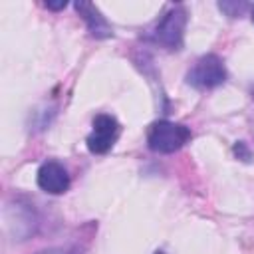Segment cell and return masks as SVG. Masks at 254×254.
Listing matches in <instances>:
<instances>
[{"mask_svg":"<svg viewBox=\"0 0 254 254\" xmlns=\"http://www.w3.org/2000/svg\"><path fill=\"white\" fill-rule=\"evenodd\" d=\"M190 139H192L190 127L169 119H159L151 123L147 131V147L153 153H161V155H169L183 149Z\"/></svg>","mask_w":254,"mask_h":254,"instance_id":"6da1fadb","label":"cell"},{"mask_svg":"<svg viewBox=\"0 0 254 254\" xmlns=\"http://www.w3.org/2000/svg\"><path fill=\"white\" fill-rule=\"evenodd\" d=\"M187 10L185 6L177 4L173 6L151 30L149 40L153 44L163 46L165 50H181L183 48V38H185V28H187Z\"/></svg>","mask_w":254,"mask_h":254,"instance_id":"7a4b0ae2","label":"cell"},{"mask_svg":"<svg viewBox=\"0 0 254 254\" xmlns=\"http://www.w3.org/2000/svg\"><path fill=\"white\" fill-rule=\"evenodd\" d=\"M226 81V67L224 62L216 54L200 56L194 65L187 71V83L194 89H212Z\"/></svg>","mask_w":254,"mask_h":254,"instance_id":"3957f363","label":"cell"},{"mask_svg":"<svg viewBox=\"0 0 254 254\" xmlns=\"http://www.w3.org/2000/svg\"><path fill=\"white\" fill-rule=\"evenodd\" d=\"M119 133H121V125L113 115L97 113L93 117V129L85 139L87 149L93 155H105L107 151H111V147L119 139Z\"/></svg>","mask_w":254,"mask_h":254,"instance_id":"277c9868","label":"cell"},{"mask_svg":"<svg viewBox=\"0 0 254 254\" xmlns=\"http://www.w3.org/2000/svg\"><path fill=\"white\" fill-rule=\"evenodd\" d=\"M38 187L48 194H64L69 189V175L67 169L58 161H46L40 165L36 175Z\"/></svg>","mask_w":254,"mask_h":254,"instance_id":"5b68a950","label":"cell"},{"mask_svg":"<svg viewBox=\"0 0 254 254\" xmlns=\"http://www.w3.org/2000/svg\"><path fill=\"white\" fill-rule=\"evenodd\" d=\"M73 6H75V10H77V14L81 16V20L85 22L87 32H89L95 40H105V38H111V36H113L111 24L105 20V16L99 12V8H97L95 4L79 0V2H75Z\"/></svg>","mask_w":254,"mask_h":254,"instance_id":"8992f818","label":"cell"},{"mask_svg":"<svg viewBox=\"0 0 254 254\" xmlns=\"http://www.w3.org/2000/svg\"><path fill=\"white\" fill-rule=\"evenodd\" d=\"M218 8L222 10V12H226L230 18H236V16H240L248 6L242 2V4H236V2H218Z\"/></svg>","mask_w":254,"mask_h":254,"instance_id":"52a82bcc","label":"cell"},{"mask_svg":"<svg viewBox=\"0 0 254 254\" xmlns=\"http://www.w3.org/2000/svg\"><path fill=\"white\" fill-rule=\"evenodd\" d=\"M234 153L238 155V159H242V161H250V151H248V147H246V143H236L234 145Z\"/></svg>","mask_w":254,"mask_h":254,"instance_id":"ba28073f","label":"cell"},{"mask_svg":"<svg viewBox=\"0 0 254 254\" xmlns=\"http://www.w3.org/2000/svg\"><path fill=\"white\" fill-rule=\"evenodd\" d=\"M65 6H67L65 0H60V2H46V8H48V10H56V12H58V10H64Z\"/></svg>","mask_w":254,"mask_h":254,"instance_id":"9c48e42d","label":"cell"},{"mask_svg":"<svg viewBox=\"0 0 254 254\" xmlns=\"http://www.w3.org/2000/svg\"><path fill=\"white\" fill-rule=\"evenodd\" d=\"M40 254H64V252H62V250H56V248H54V250H44V252H40Z\"/></svg>","mask_w":254,"mask_h":254,"instance_id":"30bf717a","label":"cell"},{"mask_svg":"<svg viewBox=\"0 0 254 254\" xmlns=\"http://www.w3.org/2000/svg\"><path fill=\"white\" fill-rule=\"evenodd\" d=\"M155 254H165V252H163V250H157V252H155Z\"/></svg>","mask_w":254,"mask_h":254,"instance_id":"8fae6325","label":"cell"},{"mask_svg":"<svg viewBox=\"0 0 254 254\" xmlns=\"http://www.w3.org/2000/svg\"><path fill=\"white\" fill-rule=\"evenodd\" d=\"M252 22H254V8H252Z\"/></svg>","mask_w":254,"mask_h":254,"instance_id":"7c38bea8","label":"cell"}]
</instances>
